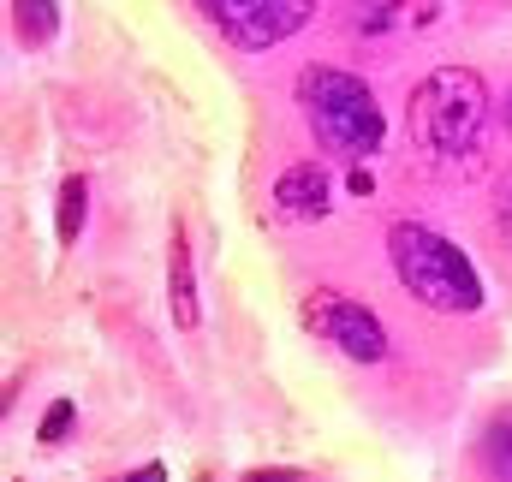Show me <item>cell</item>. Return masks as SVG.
Instances as JSON below:
<instances>
[{"mask_svg": "<svg viewBox=\"0 0 512 482\" xmlns=\"http://www.w3.org/2000/svg\"><path fill=\"white\" fill-rule=\"evenodd\" d=\"M489 131V90L465 66H441L411 90V137L435 155H471Z\"/></svg>", "mask_w": 512, "mask_h": 482, "instance_id": "3957f363", "label": "cell"}, {"mask_svg": "<svg viewBox=\"0 0 512 482\" xmlns=\"http://www.w3.org/2000/svg\"><path fill=\"white\" fill-rule=\"evenodd\" d=\"M507 125H512V96H507Z\"/></svg>", "mask_w": 512, "mask_h": 482, "instance_id": "7c38bea8", "label": "cell"}, {"mask_svg": "<svg viewBox=\"0 0 512 482\" xmlns=\"http://www.w3.org/2000/svg\"><path fill=\"white\" fill-rule=\"evenodd\" d=\"M84 197H90V185L72 173V179H66V191H60V244L78 239V227H84Z\"/></svg>", "mask_w": 512, "mask_h": 482, "instance_id": "30bf717a", "label": "cell"}, {"mask_svg": "<svg viewBox=\"0 0 512 482\" xmlns=\"http://www.w3.org/2000/svg\"><path fill=\"white\" fill-rule=\"evenodd\" d=\"M173 316H179V328H197V292H191V244H185V227H173Z\"/></svg>", "mask_w": 512, "mask_h": 482, "instance_id": "52a82bcc", "label": "cell"}, {"mask_svg": "<svg viewBox=\"0 0 512 482\" xmlns=\"http://www.w3.org/2000/svg\"><path fill=\"white\" fill-rule=\"evenodd\" d=\"M310 328H316L322 340H334L346 358H358V363L387 358L382 322H376L364 304H352V298H316V304H310Z\"/></svg>", "mask_w": 512, "mask_h": 482, "instance_id": "5b68a950", "label": "cell"}, {"mask_svg": "<svg viewBox=\"0 0 512 482\" xmlns=\"http://www.w3.org/2000/svg\"><path fill=\"white\" fill-rule=\"evenodd\" d=\"M298 102H304V120L316 131L322 149L346 155V161H370L387 137V120L370 96V84L358 72H340V66H310L298 78Z\"/></svg>", "mask_w": 512, "mask_h": 482, "instance_id": "7a4b0ae2", "label": "cell"}, {"mask_svg": "<svg viewBox=\"0 0 512 482\" xmlns=\"http://www.w3.org/2000/svg\"><path fill=\"white\" fill-rule=\"evenodd\" d=\"M501 233H507V244H512V185H507V197H501Z\"/></svg>", "mask_w": 512, "mask_h": 482, "instance_id": "8fae6325", "label": "cell"}, {"mask_svg": "<svg viewBox=\"0 0 512 482\" xmlns=\"http://www.w3.org/2000/svg\"><path fill=\"white\" fill-rule=\"evenodd\" d=\"M387 256H393L399 286H405L417 304H429V310H453V316L483 310V280H477V268L465 262L459 244L441 239L435 227L393 221V227H387Z\"/></svg>", "mask_w": 512, "mask_h": 482, "instance_id": "6da1fadb", "label": "cell"}, {"mask_svg": "<svg viewBox=\"0 0 512 482\" xmlns=\"http://www.w3.org/2000/svg\"><path fill=\"white\" fill-rule=\"evenodd\" d=\"M483 453H489V465L512 477V405L507 411H495V423H489V435H483Z\"/></svg>", "mask_w": 512, "mask_h": 482, "instance_id": "9c48e42d", "label": "cell"}, {"mask_svg": "<svg viewBox=\"0 0 512 482\" xmlns=\"http://www.w3.org/2000/svg\"><path fill=\"white\" fill-rule=\"evenodd\" d=\"M12 18H18L24 42H42V36H54V24H60L54 0H18V6H12Z\"/></svg>", "mask_w": 512, "mask_h": 482, "instance_id": "ba28073f", "label": "cell"}, {"mask_svg": "<svg viewBox=\"0 0 512 482\" xmlns=\"http://www.w3.org/2000/svg\"><path fill=\"white\" fill-rule=\"evenodd\" d=\"M197 6L221 24L227 42H239V48H274V42H286L292 30L310 24L316 0H197Z\"/></svg>", "mask_w": 512, "mask_h": 482, "instance_id": "277c9868", "label": "cell"}, {"mask_svg": "<svg viewBox=\"0 0 512 482\" xmlns=\"http://www.w3.org/2000/svg\"><path fill=\"white\" fill-rule=\"evenodd\" d=\"M328 197H334V185H328V173L322 167H292V173H280V185H274V203H280V215H298V221H316V215H328Z\"/></svg>", "mask_w": 512, "mask_h": 482, "instance_id": "8992f818", "label": "cell"}]
</instances>
